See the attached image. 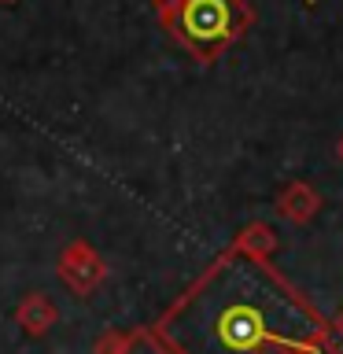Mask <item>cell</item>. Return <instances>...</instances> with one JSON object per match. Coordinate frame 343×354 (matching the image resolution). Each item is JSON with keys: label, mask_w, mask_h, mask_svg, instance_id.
<instances>
[{"label": "cell", "mask_w": 343, "mask_h": 354, "mask_svg": "<svg viewBox=\"0 0 343 354\" xmlns=\"http://www.w3.org/2000/svg\"><path fill=\"white\" fill-rule=\"evenodd\" d=\"M159 22L199 63H214L254 22L243 0H155Z\"/></svg>", "instance_id": "obj_1"}, {"label": "cell", "mask_w": 343, "mask_h": 354, "mask_svg": "<svg viewBox=\"0 0 343 354\" xmlns=\"http://www.w3.org/2000/svg\"><path fill=\"white\" fill-rule=\"evenodd\" d=\"M55 273H59V281L71 288L74 295H93L96 288L107 281V262L96 254L93 243L71 240L59 251V259H55Z\"/></svg>", "instance_id": "obj_2"}, {"label": "cell", "mask_w": 343, "mask_h": 354, "mask_svg": "<svg viewBox=\"0 0 343 354\" xmlns=\"http://www.w3.org/2000/svg\"><path fill=\"white\" fill-rule=\"evenodd\" d=\"M96 354H174L163 328H137V332H107L96 343Z\"/></svg>", "instance_id": "obj_3"}, {"label": "cell", "mask_w": 343, "mask_h": 354, "mask_svg": "<svg viewBox=\"0 0 343 354\" xmlns=\"http://www.w3.org/2000/svg\"><path fill=\"white\" fill-rule=\"evenodd\" d=\"M321 210V196L314 185L306 181H288L281 192H277V214L284 221H295V225H306Z\"/></svg>", "instance_id": "obj_4"}, {"label": "cell", "mask_w": 343, "mask_h": 354, "mask_svg": "<svg viewBox=\"0 0 343 354\" xmlns=\"http://www.w3.org/2000/svg\"><path fill=\"white\" fill-rule=\"evenodd\" d=\"M15 321L22 325V332H26V336H48L52 325L59 321V310H55V303H52L48 295L30 292V295L19 303V310H15Z\"/></svg>", "instance_id": "obj_5"}, {"label": "cell", "mask_w": 343, "mask_h": 354, "mask_svg": "<svg viewBox=\"0 0 343 354\" xmlns=\"http://www.w3.org/2000/svg\"><path fill=\"white\" fill-rule=\"evenodd\" d=\"M232 254H243L248 262H270V254L277 251V232L266 225V221H254V225L240 229V236L232 240Z\"/></svg>", "instance_id": "obj_6"}, {"label": "cell", "mask_w": 343, "mask_h": 354, "mask_svg": "<svg viewBox=\"0 0 343 354\" xmlns=\"http://www.w3.org/2000/svg\"><path fill=\"white\" fill-rule=\"evenodd\" d=\"M303 354H343V351H336L332 343H321V347H310V351H303Z\"/></svg>", "instance_id": "obj_7"}, {"label": "cell", "mask_w": 343, "mask_h": 354, "mask_svg": "<svg viewBox=\"0 0 343 354\" xmlns=\"http://www.w3.org/2000/svg\"><path fill=\"white\" fill-rule=\"evenodd\" d=\"M332 332H336V336L343 339V310H340V314H336V321H332Z\"/></svg>", "instance_id": "obj_8"}, {"label": "cell", "mask_w": 343, "mask_h": 354, "mask_svg": "<svg viewBox=\"0 0 343 354\" xmlns=\"http://www.w3.org/2000/svg\"><path fill=\"white\" fill-rule=\"evenodd\" d=\"M336 155H340V162H343V137H340V144H336Z\"/></svg>", "instance_id": "obj_9"}, {"label": "cell", "mask_w": 343, "mask_h": 354, "mask_svg": "<svg viewBox=\"0 0 343 354\" xmlns=\"http://www.w3.org/2000/svg\"><path fill=\"white\" fill-rule=\"evenodd\" d=\"M0 4H15V0H0Z\"/></svg>", "instance_id": "obj_10"}, {"label": "cell", "mask_w": 343, "mask_h": 354, "mask_svg": "<svg viewBox=\"0 0 343 354\" xmlns=\"http://www.w3.org/2000/svg\"><path fill=\"white\" fill-rule=\"evenodd\" d=\"M306 4H314V0H306Z\"/></svg>", "instance_id": "obj_11"}]
</instances>
